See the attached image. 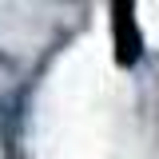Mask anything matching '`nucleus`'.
I'll list each match as a JSON object with an SVG mask.
<instances>
[{
	"label": "nucleus",
	"mask_w": 159,
	"mask_h": 159,
	"mask_svg": "<svg viewBox=\"0 0 159 159\" xmlns=\"http://www.w3.org/2000/svg\"><path fill=\"white\" fill-rule=\"evenodd\" d=\"M111 12H116V20H111L116 24V60L123 68H131L139 60V48H143L139 44V28H135V20H131V0H116Z\"/></svg>",
	"instance_id": "obj_1"
}]
</instances>
